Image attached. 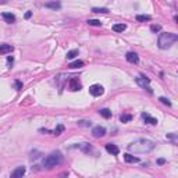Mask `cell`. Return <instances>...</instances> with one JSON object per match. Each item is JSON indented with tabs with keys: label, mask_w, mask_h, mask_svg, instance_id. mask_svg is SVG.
<instances>
[{
	"label": "cell",
	"mask_w": 178,
	"mask_h": 178,
	"mask_svg": "<svg viewBox=\"0 0 178 178\" xmlns=\"http://www.w3.org/2000/svg\"><path fill=\"white\" fill-rule=\"evenodd\" d=\"M80 125H85V127H89V125H91V123H88V121H80Z\"/></svg>",
	"instance_id": "83f0119b"
},
{
	"label": "cell",
	"mask_w": 178,
	"mask_h": 178,
	"mask_svg": "<svg viewBox=\"0 0 178 178\" xmlns=\"http://www.w3.org/2000/svg\"><path fill=\"white\" fill-rule=\"evenodd\" d=\"M160 29H161V27L160 25H152L150 27V31H152V32H159Z\"/></svg>",
	"instance_id": "484cf974"
},
{
	"label": "cell",
	"mask_w": 178,
	"mask_h": 178,
	"mask_svg": "<svg viewBox=\"0 0 178 178\" xmlns=\"http://www.w3.org/2000/svg\"><path fill=\"white\" fill-rule=\"evenodd\" d=\"M31 15H32V13H31V11H28V13H27V14H25V18H29Z\"/></svg>",
	"instance_id": "4dcf8cb0"
},
{
	"label": "cell",
	"mask_w": 178,
	"mask_h": 178,
	"mask_svg": "<svg viewBox=\"0 0 178 178\" xmlns=\"http://www.w3.org/2000/svg\"><path fill=\"white\" fill-rule=\"evenodd\" d=\"M70 89L71 91H80L81 89V84H80V81H78V78H71L70 80Z\"/></svg>",
	"instance_id": "9c48e42d"
},
{
	"label": "cell",
	"mask_w": 178,
	"mask_h": 178,
	"mask_svg": "<svg viewBox=\"0 0 178 178\" xmlns=\"http://www.w3.org/2000/svg\"><path fill=\"white\" fill-rule=\"evenodd\" d=\"M159 100H160V102H161V103H163V105H167V106H171V102H170V100H168V99H167V98H160V99H159Z\"/></svg>",
	"instance_id": "d4e9b609"
},
{
	"label": "cell",
	"mask_w": 178,
	"mask_h": 178,
	"mask_svg": "<svg viewBox=\"0 0 178 178\" xmlns=\"http://www.w3.org/2000/svg\"><path fill=\"white\" fill-rule=\"evenodd\" d=\"M3 18L4 21L7 22V24H13V22L15 21V15L14 14H11V13H3Z\"/></svg>",
	"instance_id": "4fadbf2b"
},
{
	"label": "cell",
	"mask_w": 178,
	"mask_h": 178,
	"mask_svg": "<svg viewBox=\"0 0 178 178\" xmlns=\"http://www.w3.org/2000/svg\"><path fill=\"white\" fill-rule=\"evenodd\" d=\"M68 67L70 68H81V67H84V61L82 60H77V61L71 63Z\"/></svg>",
	"instance_id": "2e32d148"
},
{
	"label": "cell",
	"mask_w": 178,
	"mask_h": 178,
	"mask_svg": "<svg viewBox=\"0 0 178 178\" xmlns=\"http://www.w3.org/2000/svg\"><path fill=\"white\" fill-rule=\"evenodd\" d=\"M177 40H178V35H177V33L161 32V33H160V36H159V40H157V43H159L160 49H168V47L173 46Z\"/></svg>",
	"instance_id": "7a4b0ae2"
},
{
	"label": "cell",
	"mask_w": 178,
	"mask_h": 178,
	"mask_svg": "<svg viewBox=\"0 0 178 178\" xmlns=\"http://www.w3.org/2000/svg\"><path fill=\"white\" fill-rule=\"evenodd\" d=\"M125 28H127L125 24H114V25H113V29H114L116 32H123V31H125Z\"/></svg>",
	"instance_id": "9a60e30c"
},
{
	"label": "cell",
	"mask_w": 178,
	"mask_h": 178,
	"mask_svg": "<svg viewBox=\"0 0 178 178\" xmlns=\"http://www.w3.org/2000/svg\"><path fill=\"white\" fill-rule=\"evenodd\" d=\"M106 150L109 153H111V155H114V156H117V155L120 153V149H118L116 145H113V143H107V145H106Z\"/></svg>",
	"instance_id": "8fae6325"
},
{
	"label": "cell",
	"mask_w": 178,
	"mask_h": 178,
	"mask_svg": "<svg viewBox=\"0 0 178 178\" xmlns=\"http://www.w3.org/2000/svg\"><path fill=\"white\" fill-rule=\"evenodd\" d=\"M135 81H136V84L141 88H143V89H146L149 93H152V89H150V86H149V82H150L149 78H146V77H138Z\"/></svg>",
	"instance_id": "277c9868"
},
{
	"label": "cell",
	"mask_w": 178,
	"mask_h": 178,
	"mask_svg": "<svg viewBox=\"0 0 178 178\" xmlns=\"http://www.w3.org/2000/svg\"><path fill=\"white\" fill-rule=\"evenodd\" d=\"M77 56H78V49H74V50H70L68 53H67V58H68V60H71V58L77 57Z\"/></svg>",
	"instance_id": "ffe728a7"
},
{
	"label": "cell",
	"mask_w": 178,
	"mask_h": 178,
	"mask_svg": "<svg viewBox=\"0 0 178 178\" xmlns=\"http://www.w3.org/2000/svg\"><path fill=\"white\" fill-rule=\"evenodd\" d=\"M45 7H49V8H60V7H61V4H60V3H46V4H45Z\"/></svg>",
	"instance_id": "7402d4cb"
},
{
	"label": "cell",
	"mask_w": 178,
	"mask_h": 178,
	"mask_svg": "<svg viewBox=\"0 0 178 178\" xmlns=\"http://www.w3.org/2000/svg\"><path fill=\"white\" fill-rule=\"evenodd\" d=\"M14 47L11 45H7V43H3L0 45V55H7V53H11Z\"/></svg>",
	"instance_id": "30bf717a"
},
{
	"label": "cell",
	"mask_w": 178,
	"mask_h": 178,
	"mask_svg": "<svg viewBox=\"0 0 178 178\" xmlns=\"http://www.w3.org/2000/svg\"><path fill=\"white\" fill-rule=\"evenodd\" d=\"M92 135H93L95 138H102V136L106 135V128L98 125V127H95L93 130H92Z\"/></svg>",
	"instance_id": "52a82bcc"
},
{
	"label": "cell",
	"mask_w": 178,
	"mask_h": 178,
	"mask_svg": "<svg viewBox=\"0 0 178 178\" xmlns=\"http://www.w3.org/2000/svg\"><path fill=\"white\" fill-rule=\"evenodd\" d=\"M13 61H14V58H13V57H11V56H10V57L7 58V63H8V66H11V64H13Z\"/></svg>",
	"instance_id": "f1b7e54d"
},
{
	"label": "cell",
	"mask_w": 178,
	"mask_h": 178,
	"mask_svg": "<svg viewBox=\"0 0 178 178\" xmlns=\"http://www.w3.org/2000/svg\"><path fill=\"white\" fill-rule=\"evenodd\" d=\"M157 163H159V164H164V163H166V160H164V159H159V160H157Z\"/></svg>",
	"instance_id": "f546056e"
},
{
	"label": "cell",
	"mask_w": 178,
	"mask_h": 178,
	"mask_svg": "<svg viewBox=\"0 0 178 178\" xmlns=\"http://www.w3.org/2000/svg\"><path fill=\"white\" fill-rule=\"evenodd\" d=\"M156 143L150 139H136L128 145V150L132 153H149L155 149Z\"/></svg>",
	"instance_id": "6da1fadb"
},
{
	"label": "cell",
	"mask_w": 178,
	"mask_h": 178,
	"mask_svg": "<svg viewBox=\"0 0 178 178\" xmlns=\"http://www.w3.org/2000/svg\"><path fill=\"white\" fill-rule=\"evenodd\" d=\"M103 92H105V89H103L102 85H92V86L89 88V93H91L92 96H102Z\"/></svg>",
	"instance_id": "5b68a950"
},
{
	"label": "cell",
	"mask_w": 178,
	"mask_h": 178,
	"mask_svg": "<svg viewBox=\"0 0 178 178\" xmlns=\"http://www.w3.org/2000/svg\"><path fill=\"white\" fill-rule=\"evenodd\" d=\"M24 175H25V167H24V166H20V167H17L11 173L10 178H22Z\"/></svg>",
	"instance_id": "8992f818"
},
{
	"label": "cell",
	"mask_w": 178,
	"mask_h": 178,
	"mask_svg": "<svg viewBox=\"0 0 178 178\" xmlns=\"http://www.w3.org/2000/svg\"><path fill=\"white\" fill-rule=\"evenodd\" d=\"M14 85H15V88H17L18 91H20V89H22V84L20 82V81H15V82H14Z\"/></svg>",
	"instance_id": "4316f807"
},
{
	"label": "cell",
	"mask_w": 178,
	"mask_h": 178,
	"mask_svg": "<svg viewBox=\"0 0 178 178\" xmlns=\"http://www.w3.org/2000/svg\"><path fill=\"white\" fill-rule=\"evenodd\" d=\"M99 113H100V116L105 117V118H110V117H111V111H110L109 109H102V110H99Z\"/></svg>",
	"instance_id": "e0dca14e"
},
{
	"label": "cell",
	"mask_w": 178,
	"mask_h": 178,
	"mask_svg": "<svg viewBox=\"0 0 178 178\" xmlns=\"http://www.w3.org/2000/svg\"><path fill=\"white\" fill-rule=\"evenodd\" d=\"M88 24H89V25H92V27H100V25H102V22L99 21V20H89V21H88Z\"/></svg>",
	"instance_id": "603a6c76"
},
{
	"label": "cell",
	"mask_w": 178,
	"mask_h": 178,
	"mask_svg": "<svg viewBox=\"0 0 178 178\" xmlns=\"http://www.w3.org/2000/svg\"><path fill=\"white\" fill-rule=\"evenodd\" d=\"M125 58H127L128 63H132V64H136V63L139 61V57L136 53H134V52H128L127 56H125Z\"/></svg>",
	"instance_id": "ba28073f"
},
{
	"label": "cell",
	"mask_w": 178,
	"mask_h": 178,
	"mask_svg": "<svg viewBox=\"0 0 178 178\" xmlns=\"http://www.w3.org/2000/svg\"><path fill=\"white\" fill-rule=\"evenodd\" d=\"M120 120H121V123H130L132 120V116L131 114H121Z\"/></svg>",
	"instance_id": "d6986e66"
},
{
	"label": "cell",
	"mask_w": 178,
	"mask_h": 178,
	"mask_svg": "<svg viewBox=\"0 0 178 178\" xmlns=\"http://www.w3.org/2000/svg\"><path fill=\"white\" fill-rule=\"evenodd\" d=\"M124 160H125L127 163H138L139 161L138 157L132 156V155H130V153H125V155H124Z\"/></svg>",
	"instance_id": "5bb4252c"
},
{
	"label": "cell",
	"mask_w": 178,
	"mask_h": 178,
	"mask_svg": "<svg viewBox=\"0 0 178 178\" xmlns=\"http://www.w3.org/2000/svg\"><path fill=\"white\" fill-rule=\"evenodd\" d=\"M61 161H63L61 153L53 152V153H50L49 156L45 157L42 164H43V167H46V168H53V167H56V166H58V164H61Z\"/></svg>",
	"instance_id": "3957f363"
},
{
	"label": "cell",
	"mask_w": 178,
	"mask_h": 178,
	"mask_svg": "<svg viewBox=\"0 0 178 178\" xmlns=\"http://www.w3.org/2000/svg\"><path fill=\"white\" fill-rule=\"evenodd\" d=\"M63 131H64V125H63V124H58V125H57V128H56L55 131H52V134H55V135H60Z\"/></svg>",
	"instance_id": "44dd1931"
},
{
	"label": "cell",
	"mask_w": 178,
	"mask_h": 178,
	"mask_svg": "<svg viewBox=\"0 0 178 178\" xmlns=\"http://www.w3.org/2000/svg\"><path fill=\"white\" fill-rule=\"evenodd\" d=\"M142 118L145 120V123L148 124H152V125H156L157 124V120L156 118H153V117H150L148 113H142Z\"/></svg>",
	"instance_id": "7c38bea8"
},
{
	"label": "cell",
	"mask_w": 178,
	"mask_h": 178,
	"mask_svg": "<svg viewBox=\"0 0 178 178\" xmlns=\"http://www.w3.org/2000/svg\"><path fill=\"white\" fill-rule=\"evenodd\" d=\"M152 17L150 15H136V21L139 22H145V21H150Z\"/></svg>",
	"instance_id": "ac0fdd59"
},
{
	"label": "cell",
	"mask_w": 178,
	"mask_h": 178,
	"mask_svg": "<svg viewBox=\"0 0 178 178\" xmlns=\"http://www.w3.org/2000/svg\"><path fill=\"white\" fill-rule=\"evenodd\" d=\"M93 11H95V13H103V14H106V13H109V10H107L106 7H100V8L95 7V8H93Z\"/></svg>",
	"instance_id": "cb8c5ba5"
}]
</instances>
